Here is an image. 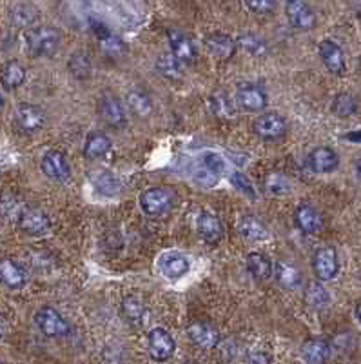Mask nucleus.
<instances>
[{"label": "nucleus", "instance_id": "nucleus-1", "mask_svg": "<svg viewBox=\"0 0 361 364\" xmlns=\"http://www.w3.org/2000/svg\"><path fill=\"white\" fill-rule=\"evenodd\" d=\"M26 44L37 57H48L57 51L60 46V31L51 26L31 27L26 31Z\"/></svg>", "mask_w": 361, "mask_h": 364}, {"label": "nucleus", "instance_id": "nucleus-16", "mask_svg": "<svg viewBox=\"0 0 361 364\" xmlns=\"http://www.w3.org/2000/svg\"><path fill=\"white\" fill-rule=\"evenodd\" d=\"M196 232L200 235V239H204L205 242L214 244V242L222 241L223 237V224L220 222L216 215L213 213H202L196 220Z\"/></svg>", "mask_w": 361, "mask_h": 364}, {"label": "nucleus", "instance_id": "nucleus-49", "mask_svg": "<svg viewBox=\"0 0 361 364\" xmlns=\"http://www.w3.org/2000/svg\"><path fill=\"white\" fill-rule=\"evenodd\" d=\"M285 2H296V0H285Z\"/></svg>", "mask_w": 361, "mask_h": 364}, {"label": "nucleus", "instance_id": "nucleus-42", "mask_svg": "<svg viewBox=\"0 0 361 364\" xmlns=\"http://www.w3.org/2000/svg\"><path fill=\"white\" fill-rule=\"evenodd\" d=\"M202 163H204V166L213 170L214 173H218V175H222L223 171H225V161L218 153H205L204 158H202Z\"/></svg>", "mask_w": 361, "mask_h": 364}, {"label": "nucleus", "instance_id": "nucleus-10", "mask_svg": "<svg viewBox=\"0 0 361 364\" xmlns=\"http://www.w3.org/2000/svg\"><path fill=\"white\" fill-rule=\"evenodd\" d=\"M147 348L152 359L167 360L174 353V339L173 335L164 328H155L147 335Z\"/></svg>", "mask_w": 361, "mask_h": 364}, {"label": "nucleus", "instance_id": "nucleus-17", "mask_svg": "<svg viewBox=\"0 0 361 364\" xmlns=\"http://www.w3.org/2000/svg\"><path fill=\"white\" fill-rule=\"evenodd\" d=\"M26 272L18 263L11 259L0 261V284H4L9 290H18L26 284Z\"/></svg>", "mask_w": 361, "mask_h": 364}, {"label": "nucleus", "instance_id": "nucleus-26", "mask_svg": "<svg viewBox=\"0 0 361 364\" xmlns=\"http://www.w3.org/2000/svg\"><path fill=\"white\" fill-rule=\"evenodd\" d=\"M26 80V70L17 61L6 62L4 66L0 68V84L4 86V89H17Z\"/></svg>", "mask_w": 361, "mask_h": 364}, {"label": "nucleus", "instance_id": "nucleus-38", "mask_svg": "<svg viewBox=\"0 0 361 364\" xmlns=\"http://www.w3.org/2000/svg\"><path fill=\"white\" fill-rule=\"evenodd\" d=\"M332 110H334L336 115L340 117H348L356 111V101H354L353 95L348 93H341L334 99V104H332Z\"/></svg>", "mask_w": 361, "mask_h": 364}, {"label": "nucleus", "instance_id": "nucleus-29", "mask_svg": "<svg viewBox=\"0 0 361 364\" xmlns=\"http://www.w3.org/2000/svg\"><path fill=\"white\" fill-rule=\"evenodd\" d=\"M122 313L131 325L135 326H144L145 320H147V308L144 306V303L136 297H126L122 301Z\"/></svg>", "mask_w": 361, "mask_h": 364}, {"label": "nucleus", "instance_id": "nucleus-24", "mask_svg": "<svg viewBox=\"0 0 361 364\" xmlns=\"http://www.w3.org/2000/svg\"><path fill=\"white\" fill-rule=\"evenodd\" d=\"M111 151V139L104 132H91L84 142V155L91 161L102 158Z\"/></svg>", "mask_w": 361, "mask_h": 364}, {"label": "nucleus", "instance_id": "nucleus-25", "mask_svg": "<svg viewBox=\"0 0 361 364\" xmlns=\"http://www.w3.org/2000/svg\"><path fill=\"white\" fill-rule=\"evenodd\" d=\"M329 356H331V346L325 339H309L301 348V357H303L305 363H325Z\"/></svg>", "mask_w": 361, "mask_h": 364}, {"label": "nucleus", "instance_id": "nucleus-22", "mask_svg": "<svg viewBox=\"0 0 361 364\" xmlns=\"http://www.w3.org/2000/svg\"><path fill=\"white\" fill-rule=\"evenodd\" d=\"M40 11L31 2H18L9 9V20L15 27H31L39 20Z\"/></svg>", "mask_w": 361, "mask_h": 364}, {"label": "nucleus", "instance_id": "nucleus-43", "mask_svg": "<svg viewBox=\"0 0 361 364\" xmlns=\"http://www.w3.org/2000/svg\"><path fill=\"white\" fill-rule=\"evenodd\" d=\"M247 8L258 15L270 13L275 9V0H245Z\"/></svg>", "mask_w": 361, "mask_h": 364}, {"label": "nucleus", "instance_id": "nucleus-46", "mask_svg": "<svg viewBox=\"0 0 361 364\" xmlns=\"http://www.w3.org/2000/svg\"><path fill=\"white\" fill-rule=\"evenodd\" d=\"M356 171H357V177L361 179V157L356 161Z\"/></svg>", "mask_w": 361, "mask_h": 364}, {"label": "nucleus", "instance_id": "nucleus-28", "mask_svg": "<svg viewBox=\"0 0 361 364\" xmlns=\"http://www.w3.org/2000/svg\"><path fill=\"white\" fill-rule=\"evenodd\" d=\"M247 270L251 272V275H253L254 279L265 281V279H269V277L273 275L275 266H273L269 257H265V255L260 253V251H254V253L247 255Z\"/></svg>", "mask_w": 361, "mask_h": 364}, {"label": "nucleus", "instance_id": "nucleus-36", "mask_svg": "<svg viewBox=\"0 0 361 364\" xmlns=\"http://www.w3.org/2000/svg\"><path fill=\"white\" fill-rule=\"evenodd\" d=\"M265 189L270 195H287L291 192V182L282 173H269L265 177Z\"/></svg>", "mask_w": 361, "mask_h": 364}, {"label": "nucleus", "instance_id": "nucleus-3", "mask_svg": "<svg viewBox=\"0 0 361 364\" xmlns=\"http://www.w3.org/2000/svg\"><path fill=\"white\" fill-rule=\"evenodd\" d=\"M35 325L46 337H64L70 334L67 320L51 306L40 308L35 313Z\"/></svg>", "mask_w": 361, "mask_h": 364}, {"label": "nucleus", "instance_id": "nucleus-48", "mask_svg": "<svg viewBox=\"0 0 361 364\" xmlns=\"http://www.w3.org/2000/svg\"><path fill=\"white\" fill-rule=\"evenodd\" d=\"M4 104V99H2V95H0V106Z\"/></svg>", "mask_w": 361, "mask_h": 364}, {"label": "nucleus", "instance_id": "nucleus-18", "mask_svg": "<svg viewBox=\"0 0 361 364\" xmlns=\"http://www.w3.org/2000/svg\"><path fill=\"white\" fill-rule=\"evenodd\" d=\"M236 230H238L239 235L244 239H247V241L260 242L269 239V230H267V226L254 215L239 217L238 224H236Z\"/></svg>", "mask_w": 361, "mask_h": 364}, {"label": "nucleus", "instance_id": "nucleus-8", "mask_svg": "<svg viewBox=\"0 0 361 364\" xmlns=\"http://www.w3.org/2000/svg\"><path fill=\"white\" fill-rule=\"evenodd\" d=\"M167 40H169L171 51L182 64H191L198 57V49H196L195 42L189 35H185L180 30H169L167 31Z\"/></svg>", "mask_w": 361, "mask_h": 364}, {"label": "nucleus", "instance_id": "nucleus-20", "mask_svg": "<svg viewBox=\"0 0 361 364\" xmlns=\"http://www.w3.org/2000/svg\"><path fill=\"white\" fill-rule=\"evenodd\" d=\"M189 261L180 253H166L160 259V272L166 279H171V281H178L182 279L185 273L189 272Z\"/></svg>", "mask_w": 361, "mask_h": 364}, {"label": "nucleus", "instance_id": "nucleus-15", "mask_svg": "<svg viewBox=\"0 0 361 364\" xmlns=\"http://www.w3.org/2000/svg\"><path fill=\"white\" fill-rule=\"evenodd\" d=\"M338 161L340 158H338L334 149L325 148V146L313 149L307 157V164L314 173H331L332 170L338 168Z\"/></svg>", "mask_w": 361, "mask_h": 364}, {"label": "nucleus", "instance_id": "nucleus-33", "mask_svg": "<svg viewBox=\"0 0 361 364\" xmlns=\"http://www.w3.org/2000/svg\"><path fill=\"white\" fill-rule=\"evenodd\" d=\"M67 68H70L71 75L77 77V79H87L89 75H91V58L87 53L82 51H77L71 55L70 62H67Z\"/></svg>", "mask_w": 361, "mask_h": 364}, {"label": "nucleus", "instance_id": "nucleus-31", "mask_svg": "<svg viewBox=\"0 0 361 364\" xmlns=\"http://www.w3.org/2000/svg\"><path fill=\"white\" fill-rule=\"evenodd\" d=\"M127 106H129L133 113L138 117H149L152 113V101L147 93L142 89H131L127 93Z\"/></svg>", "mask_w": 361, "mask_h": 364}, {"label": "nucleus", "instance_id": "nucleus-12", "mask_svg": "<svg viewBox=\"0 0 361 364\" xmlns=\"http://www.w3.org/2000/svg\"><path fill=\"white\" fill-rule=\"evenodd\" d=\"M236 102L247 111H261L267 106V93L254 84L239 86L236 93Z\"/></svg>", "mask_w": 361, "mask_h": 364}, {"label": "nucleus", "instance_id": "nucleus-30", "mask_svg": "<svg viewBox=\"0 0 361 364\" xmlns=\"http://www.w3.org/2000/svg\"><path fill=\"white\" fill-rule=\"evenodd\" d=\"M275 273H276V281H278L283 288L294 290V288H298V286L301 284V273L294 264L280 261L275 268Z\"/></svg>", "mask_w": 361, "mask_h": 364}, {"label": "nucleus", "instance_id": "nucleus-40", "mask_svg": "<svg viewBox=\"0 0 361 364\" xmlns=\"http://www.w3.org/2000/svg\"><path fill=\"white\" fill-rule=\"evenodd\" d=\"M211 111H213L214 115H218V117H222V119L231 117V115L235 113V111H232L231 101L227 97H223V95H214V97L211 99Z\"/></svg>", "mask_w": 361, "mask_h": 364}, {"label": "nucleus", "instance_id": "nucleus-23", "mask_svg": "<svg viewBox=\"0 0 361 364\" xmlns=\"http://www.w3.org/2000/svg\"><path fill=\"white\" fill-rule=\"evenodd\" d=\"M205 46L213 53L214 57L227 61L236 53V42L225 33H213V35L205 37Z\"/></svg>", "mask_w": 361, "mask_h": 364}, {"label": "nucleus", "instance_id": "nucleus-41", "mask_svg": "<svg viewBox=\"0 0 361 364\" xmlns=\"http://www.w3.org/2000/svg\"><path fill=\"white\" fill-rule=\"evenodd\" d=\"M231 182L238 192H242L244 195H247L249 199H256V192H254L251 180L245 175H242L239 171H232L231 173Z\"/></svg>", "mask_w": 361, "mask_h": 364}, {"label": "nucleus", "instance_id": "nucleus-21", "mask_svg": "<svg viewBox=\"0 0 361 364\" xmlns=\"http://www.w3.org/2000/svg\"><path fill=\"white\" fill-rule=\"evenodd\" d=\"M294 220H296V226L301 230L303 233H316L320 232L322 228V215L318 213V210L307 202L300 204L294 211Z\"/></svg>", "mask_w": 361, "mask_h": 364}, {"label": "nucleus", "instance_id": "nucleus-14", "mask_svg": "<svg viewBox=\"0 0 361 364\" xmlns=\"http://www.w3.org/2000/svg\"><path fill=\"white\" fill-rule=\"evenodd\" d=\"M287 18L291 26H294L296 30H313L316 26V15H314L313 9L309 6L296 0V2H289L287 6Z\"/></svg>", "mask_w": 361, "mask_h": 364}, {"label": "nucleus", "instance_id": "nucleus-7", "mask_svg": "<svg viewBox=\"0 0 361 364\" xmlns=\"http://www.w3.org/2000/svg\"><path fill=\"white\" fill-rule=\"evenodd\" d=\"M49 226H51V220L39 208H26L18 215V228L29 237H39V235L48 232Z\"/></svg>", "mask_w": 361, "mask_h": 364}, {"label": "nucleus", "instance_id": "nucleus-11", "mask_svg": "<svg viewBox=\"0 0 361 364\" xmlns=\"http://www.w3.org/2000/svg\"><path fill=\"white\" fill-rule=\"evenodd\" d=\"M98 115L111 127H122L126 124V110L124 104L114 95L105 93L98 101Z\"/></svg>", "mask_w": 361, "mask_h": 364}, {"label": "nucleus", "instance_id": "nucleus-32", "mask_svg": "<svg viewBox=\"0 0 361 364\" xmlns=\"http://www.w3.org/2000/svg\"><path fill=\"white\" fill-rule=\"evenodd\" d=\"M95 189L105 197H114L120 192V180L111 171H98L93 179Z\"/></svg>", "mask_w": 361, "mask_h": 364}, {"label": "nucleus", "instance_id": "nucleus-37", "mask_svg": "<svg viewBox=\"0 0 361 364\" xmlns=\"http://www.w3.org/2000/svg\"><path fill=\"white\" fill-rule=\"evenodd\" d=\"M305 301L313 308H323L329 303V294L322 284H310L305 294Z\"/></svg>", "mask_w": 361, "mask_h": 364}, {"label": "nucleus", "instance_id": "nucleus-5", "mask_svg": "<svg viewBox=\"0 0 361 364\" xmlns=\"http://www.w3.org/2000/svg\"><path fill=\"white\" fill-rule=\"evenodd\" d=\"M253 130L263 141H278V139L285 137V133H287V123H285V119L280 113L269 111V113L260 115L254 120Z\"/></svg>", "mask_w": 361, "mask_h": 364}, {"label": "nucleus", "instance_id": "nucleus-27", "mask_svg": "<svg viewBox=\"0 0 361 364\" xmlns=\"http://www.w3.org/2000/svg\"><path fill=\"white\" fill-rule=\"evenodd\" d=\"M96 39H98L100 49L107 55V57L120 58L124 53H126V44H124V40L118 35H114L113 31H109V30L96 31Z\"/></svg>", "mask_w": 361, "mask_h": 364}, {"label": "nucleus", "instance_id": "nucleus-6", "mask_svg": "<svg viewBox=\"0 0 361 364\" xmlns=\"http://www.w3.org/2000/svg\"><path fill=\"white\" fill-rule=\"evenodd\" d=\"M44 124H46V115L37 106L22 104L15 111V126L18 127V132L31 135L42 130Z\"/></svg>", "mask_w": 361, "mask_h": 364}, {"label": "nucleus", "instance_id": "nucleus-2", "mask_svg": "<svg viewBox=\"0 0 361 364\" xmlns=\"http://www.w3.org/2000/svg\"><path fill=\"white\" fill-rule=\"evenodd\" d=\"M138 202L145 215L160 217L173 208L174 194L173 189L157 186V188H149L145 192H142Z\"/></svg>", "mask_w": 361, "mask_h": 364}, {"label": "nucleus", "instance_id": "nucleus-4", "mask_svg": "<svg viewBox=\"0 0 361 364\" xmlns=\"http://www.w3.org/2000/svg\"><path fill=\"white\" fill-rule=\"evenodd\" d=\"M40 168H42L44 175L55 180V182H65L71 177L70 158L65 157L62 151H58V149L46 151L42 161H40Z\"/></svg>", "mask_w": 361, "mask_h": 364}, {"label": "nucleus", "instance_id": "nucleus-19", "mask_svg": "<svg viewBox=\"0 0 361 364\" xmlns=\"http://www.w3.org/2000/svg\"><path fill=\"white\" fill-rule=\"evenodd\" d=\"M320 57H322L323 64H325V68L331 73L343 75L345 58L340 46L334 44L332 40H323L322 44H320Z\"/></svg>", "mask_w": 361, "mask_h": 364}, {"label": "nucleus", "instance_id": "nucleus-44", "mask_svg": "<svg viewBox=\"0 0 361 364\" xmlns=\"http://www.w3.org/2000/svg\"><path fill=\"white\" fill-rule=\"evenodd\" d=\"M9 332V325H8V320L4 319V317L0 315V339H4L6 335H8Z\"/></svg>", "mask_w": 361, "mask_h": 364}, {"label": "nucleus", "instance_id": "nucleus-13", "mask_svg": "<svg viewBox=\"0 0 361 364\" xmlns=\"http://www.w3.org/2000/svg\"><path fill=\"white\" fill-rule=\"evenodd\" d=\"M188 335L195 344H198L200 348L205 350H211V348H216L218 342H220V334L218 330L213 328L211 325L204 322V320H195L188 326Z\"/></svg>", "mask_w": 361, "mask_h": 364}, {"label": "nucleus", "instance_id": "nucleus-9", "mask_svg": "<svg viewBox=\"0 0 361 364\" xmlns=\"http://www.w3.org/2000/svg\"><path fill=\"white\" fill-rule=\"evenodd\" d=\"M313 270L320 281H331L334 279L340 263H338V253L334 248H320L313 257Z\"/></svg>", "mask_w": 361, "mask_h": 364}, {"label": "nucleus", "instance_id": "nucleus-34", "mask_svg": "<svg viewBox=\"0 0 361 364\" xmlns=\"http://www.w3.org/2000/svg\"><path fill=\"white\" fill-rule=\"evenodd\" d=\"M238 46H242L245 51L254 55V57H261L267 53V42L254 33H245V35L239 37Z\"/></svg>", "mask_w": 361, "mask_h": 364}, {"label": "nucleus", "instance_id": "nucleus-35", "mask_svg": "<svg viewBox=\"0 0 361 364\" xmlns=\"http://www.w3.org/2000/svg\"><path fill=\"white\" fill-rule=\"evenodd\" d=\"M157 70L160 75L167 77V79H178L180 70H182V62L174 55H160L157 61Z\"/></svg>", "mask_w": 361, "mask_h": 364}, {"label": "nucleus", "instance_id": "nucleus-47", "mask_svg": "<svg viewBox=\"0 0 361 364\" xmlns=\"http://www.w3.org/2000/svg\"><path fill=\"white\" fill-rule=\"evenodd\" d=\"M356 315H357V319H360V322H361V304H357V308H356Z\"/></svg>", "mask_w": 361, "mask_h": 364}, {"label": "nucleus", "instance_id": "nucleus-39", "mask_svg": "<svg viewBox=\"0 0 361 364\" xmlns=\"http://www.w3.org/2000/svg\"><path fill=\"white\" fill-rule=\"evenodd\" d=\"M195 182L198 186H202V188H213V186H216L218 179H220V175L218 173H214L213 170H209L207 166H204L202 164L200 168H196L195 171Z\"/></svg>", "mask_w": 361, "mask_h": 364}, {"label": "nucleus", "instance_id": "nucleus-45", "mask_svg": "<svg viewBox=\"0 0 361 364\" xmlns=\"http://www.w3.org/2000/svg\"><path fill=\"white\" fill-rule=\"evenodd\" d=\"M348 139H350V141H361V132L350 133V135H348Z\"/></svg>", "mask_w": 361, "mask_h": 364}]
</instances>
